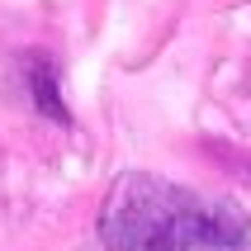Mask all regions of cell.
I'll return each instance as SVG.
<instances>
[{"mask_svg":"<svg viewBox=\"0 0 251 251\" xmlns=\"http://www.w3.org/2000/svg\"><path fill=\"white\" fill-rule=\"evenodd\" d=\"M100 242L109 251H242L251 213L237 199L124 171L100 204Z\"/></svg>","mask_w":251,"mask_h":251,"instance_id":"cell-1","label":"cell"},{"mask_svg":"<svg viewBox=\"0 0 251 251\" xmlns=\"http://www.w3.org/2000/svg\"><path fill=\"white\" fill-rule=\"evenodd\" d=\"M28 85H33V104H38L48 119L71 124V119H67V104H62V95H57V67L48 62V57H33V62H28Z\"/></svg>","mask_w":251,"mask_h":251,"instance_id":"cell-2","label":"cell"}]
</instances>
